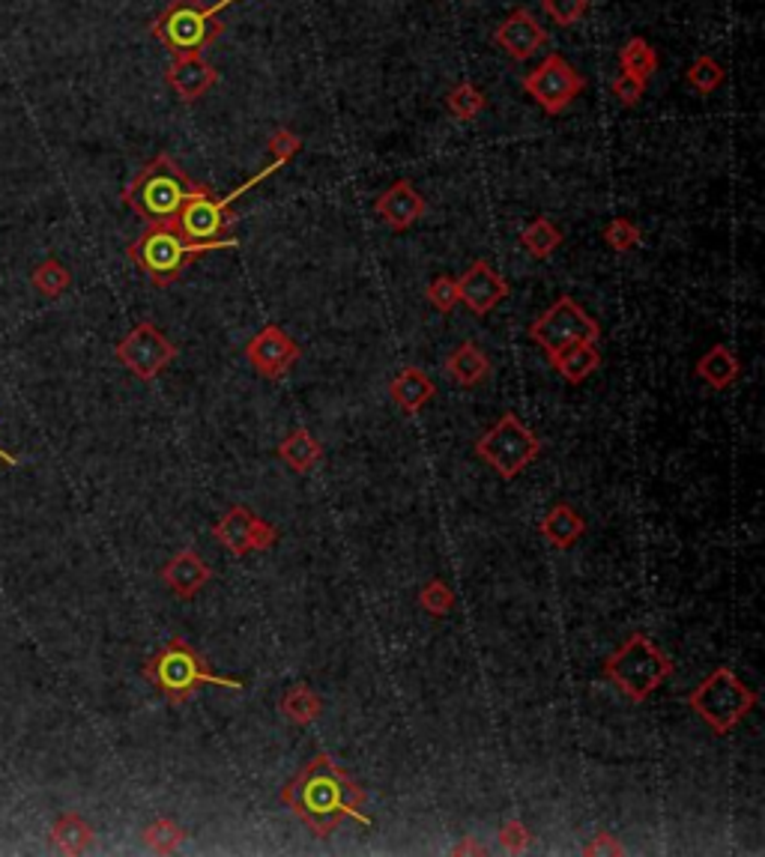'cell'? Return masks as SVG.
<instances>
[{"label":"cell","instance_id":"obj_1","mask_svg":"<svg viewBox=\"0 0 765 857\" xmlns=\"http://www.w3.org/2000/svg\"><path fill=\"white\" fill-rule=\"evenodd\" d=\"M281 804L320 840L332 834L341 822L374 828V819L365 812L368 792L326 754L312 756L302 764L300 774L281 788Z\"/></svg>","mask_w":765,"mask_h":857},{"label":"cell","instance_id":"obj_2","mask_svg":"<svg viewBox=\"0 0 765 857\" xmlns=\"http://www.w3.org/2000/svg\"><path fill=\"white\" fill-rule=\"evenodd\" d=\"M207 188L209 186H204V183H195L168 152H159L129 183V188L123 192V204L138 219L156 224V221L174 219L192 197L207 192Z\"/></svg>","mask_w":765,"mask_h":857},{"label":"cell","instance_id":"obj_3","mask_svg":"<svg viewBox=\"0 0 765 857\" xmlns=\"http://www.w3.org/2000/svg\"><path fill=\"white\" fill-rule=\"evenodd\" d=\"M236 240H216V243H192L183 233L177 231L174 221H156L147 224V231L141 233L135 243L129 245V260L156 284V287H168L174 284L186 267L201 255L209 252H221V248H236Z\"/></svg>","mask_w":765,"mask_h":857},{"label":"cell","instance_id":"obj_4","mask_svg":"<svg viewBox=\"0 0 765 857\" xmlns=\"http://www.w3.org/2000/svg\"><path fill=\"white\" fill-rule=\"evenodd\" d=\"M144 675L159 687V694L171 706H183L201 684H216L224 690H243L245 687L243 678H231V675L209 670L207 661L183 637H174L168 646L156 651L144 666Z\"/></svg>","mask_w":765,"mask_h":857},{"label":"cell","instance_id":"obj_5","mask_svg":"<svg viewBox=\"0 0 765 857\" xmlns=\"http://www.w3.org/2000/svg\"><path fill=\"white\" fill-rule=\"evenodd\" d=\"M676 670L667 651L646 634H631L604 661V678L614 684L628 702H646Z\"/></svg>","mask_w":765,"mask_h":857},{"label":"cell","instance_id":"obj_6","mask_svg":"<svg viewBox=\"0 0 765 857\" xmlns=\"http://www.w3.org/2000/svg\"><path fill=\"white\" fill-rule=\"evenodd\" d=\"M233 3L236 0H219L209 7L204 0H168V7L150 24V34L171 51V58L174 54H204L224 34V24H221L219 15Z\"/></svg>","mask_w":765,"mask_h":857},{"label":"cell","instance_id":"obj_7","mask_svg":"<svg viewBox=\"0 0 765 857\" xmlns=\"http://www.w3.org/2000/svg\"><path fill=\"white\" fill-rule=\"evenodd\" d=\"M760 702L754 687L748 684L730 670V666H718L712 670L696 684L694 694L688 696V706L694 708L696 718L706 723L708 730L715 735H727L739 723H742Z\"/></svg>","mask_w":765,"mask_h":857},{"label":"cell","instance_id":"obj_8","mask_svg":"<svg viewBox=\"0 0 765 857\" xmlns=\"http://www.w3.org/2000/svg\"><path fill=\"white\" fill-rule=\"evenodd\" d=\"M281 168H284V162L272 159L260 174H255L252 180H245L243 186H236L231 195L224 197L212 195V188L201 192V195L192 197L186 207L180 209L174 219H171L174 221V228L183 233L186 240H192V243H216V240H228V228H231L233 221L231 216L233 200H240L245 192H252V188L260 186L264 180L279 174Z\"/></svg>","mask_w":765,"mask_h":857},{"label":"cell","instance_id":"obj_9","mask_svg":"<svg viewBox=\"0 0 765 857\" xmlns=\"http://www.w3.org/2000/svg\"><path fill=\"white\" fill-rule=\"evenodd\" d=\"M473 449L487 466H494L499 476L511 481L538 457L542 440L514 413H506L494 428L478 437Z\"/></svg>","mask_w":765,"mask_h":857},{"label":"cell","instance_id":"obj_10","mask_svg":"<svg viewBox=\"0 0 765 857\" xmlns=\"http://www.w3.org/2000/svg\"><path fill=\"white\" fill-rule=\"evenodd\" d=\"M530 338L550 356V353L569 347V344H578V341L598 344L602 326H598V320H592L574 296H559L545 314L535 317L533 326H530Z\"/></svg>","mask_w":765,"mask_h":857},{"label":"cell","instance_id":"obj_11","mask_svg":"<svg viewBox=\"0 0 765 857\" xmlns=\"http://www.w3.org/2000/svg\"><path fill=\"white\" fill-rule=\"evenodd\" d=\"M523 90L526 96H533L545 114L557 117L586 90V78L562 54L550 51L533 72H526Z\"/></svg>","mask_w":765,"mask_h":857},{"label":"cell","instance_id":"obj_12","mask_svg":"<svg viewBox=\"0 0 765 857\" xmlns=\"http://www.w3.org/2000/svg\"><path fill=\"white\" fill-rule=\"evenodd\" d=\"M117 359L141 380H156L177 359V344L168 341L159 326L144 320L117 344Z\"/></svg>","mask_w":765,"mask_h":857},{"label":"cell","instance_id":"obj_13","mask_svg":"<svg viewBox=\"0 0 765 857\" xmlns=\"http://www.w3.org/2000/svg\"><path fill=\"white\" fill-rule=\"evenodd\" d=\"M212 538L233 556H248L269 550L279 541V529L269 521H260L245 505H231L212 526Z\"/></svg>","mask_w":765,"mask_h":857},{"label":"cell","instance_id":"obj_14","mask_svg":"<svg viewBox=\"0 0 765 857\" xmlns=\"http://www.w3.org/2000/svg\"><path fill=\"white\" fill-rule=\"evenodd\" d=\"M243 353L248 365L272 382L284 380L293 371V365L300 362V344L276 323H267L257 335L248 338Z\"/></svg>","mask_w":765,"mask_h":857},{"label":"cell","instance_id":"obj_15","mask_svg":"<svg viewBox=\"0 0 765 857\" xmlns=\"http://www.w3.org/2000/svg\"><path fill=\"white\" fill-rule=\"evenodd\" d=\"M494 46L502 48L511 60H530L538 54V48L547 46V30L526 7H518L497 24Z\"/></svg>","mask_w":765,"mask_h":857},{"label":"cell","instance_id":"obj_16","mask_svg":"<svg viewBox=\"0 0 765 857\" xmlns=\"http://www.w3.org/2000/svg\"><path fill=\"white\" fill-rule=\"evenodd\" d=\"M509 281L502 279L499 272H494V267L487 260L470 264V269L458 279V296L476 317H485V314L494 311L499 302L509 299Z\"/></svg>","mask_w":765,"mask_h":857},{"label":"cell","instance_id":"obj_17","mask_svg":"<svg viewBox=\"0 0 765 857\" xmlns=\"http://www.w3.org/2000/svg\"><path fill=\"white\" fill-rule=\"evenodd\" d=\"M165 82L180 96V102L192 105L219 84V70L204 54H174L165 70Z\"/></svg>","mask_w":765,"mask_h":857},{"label":"cell","instance_id":"obj_18","mask_svg":"<svg viewBox=\"0 0 765 857\" xmlns=\"http://www.w3.org/2000/svg\"><path fill=\"white\" fill-rule=\"evenodd\" d=\"M425 209H428L425 197L418 195L410 180H398L374 200V212L398 233L410 231L425 216Z\"/></svg>","mask_w":765,"mask_h":857},{"label":"cell","instance_id":"obj_19","mask_svg":"<svg viewBox=\"0 0 765 857\" xmlns=\"http://www.w3.org/2000/svg\"><path fill=\"white\" fill-rule=\"evenodd\" d=\"M209 579H212V571H209L204 559L197 556L195 550H180L162 568V583L174 591L177 598H183V601L195 598Z\"/></svg>","mask_w":765,"mask_h":857},{"label":"cell","instance_id":"obj_20","mask_svg":"<svg viewBox=\"0 0 765 857\" xmlns=\"http://www.w3.org/2000/svg\"><path fill=\"white\" fill-rule=\"evenodd\" d=\"M389 394H392L394 406L406 413V416H416L425 406L437 397V385L430 380L428 374L422 368H404L392 382H389Z\"/></svg>","mask_w":765,"mask_h":857},{"label":"cell","instance_id":"obj_21","mask_svg":"<svg viewBox=\"0 0 765 857\" xmlns=\"http://www.w3.org/2000/svg\"><path fill=\"white\" fill-rule=\"evenodd\" d=\"M550 365H554V371H557L562 380L578 385V382H583L590 374L602 368V353H598V344L578 341V344H569V347L550 353Z\"/></svg>","mask_w":765,"mask_h":857},{"label":"cell","instance_id":"obj_22","mask_svg":"<svg viewBox=\"0 0 765 857\" xmlns=\"http://www.w3.org/2000/svg\"><path fill=\"white\" fill-rule=\"evenodd\" d=\"M490 371H494V365L487 359V353L478 347V344H473V341H464V344L446 359V374H449L461 389H476V385L487 382Z\"/></svg>","mask_w":765,"mask_h":857},{"label":"cell","instance_id":"obj_23","mask_svg":"<svg viewBox=\"0 0 765 857\" xmlns=\"http://www.w3.org/2000/svg\"><path fill=\"white\" fill-rule=\"evenodd\" d=\"M542 535H545V541H550L559 550H569L586 535V521L571 509L569 502H557L542 521Z\"/></svg>","mask_w":765,"mask_h":857},{"label":"cell","instance_id":"obj_24","mask_svg":"<svg viewBox=\"0 0 765 857\" xmlns=\"http://www.w3.org/2000/svg\"><path fill=\"white\" fill-rule=\"evenodd\" d=\"M279 457L293 473H312L314 466L324 461V445L314 440L312 430H293L279 445Z\"/></svg>","mask_w":765,"mask_h":857},{"label":"cell","instance_id":"obj_25","mask_svg":"<svg viewBox=\"0 0 765 857\" xmlns=\"http://www.w3.org/2000/svg\"><path fill=\"white\" fill-rule=\"evenodd\" d=\"M281 718L296 723V726H308L314 720L324 714V699L317 690H312L308 684H293L290 690H284V696L279 699Z\"/></svg>","mask_w":765,"mask_h":857},{"label":"cell","instance_id":"obj_26","mask_svg":"<svg viewBox=\"0 0 765 857\" xmlns=\"http://www.w3.org/2000/svg\"><path fill=\"white\" fill-rule=\"evenodd\" d=\"M696 374H700L712 389H730L732 382L739 380L742 365H739V359H736V353H732L730 347L715 344L703 359L696 362Z\"/></svg>","mask_w":765,"mask_h":857},{"label":"cell","instance_id":"obj_27","mask_svg":"<svg viewBox=\"0 0 765 857\" xmlns=\"http://www.w3.org/2000/svg\"><path fill=\"white\" fill-rule=\"evenodd\" d=\"M619 66L628 75H634L640 82L649 84V78L658 72V51L643 39V36H631L622 51H619Z\"/></svg>","mask_w":765,"mask_h":857},{"label":"cell","instance_id":"obj_28","mask_svg":"<svg viewBox=\"0 0 765 857\" xmlns=\"http://www.w3.org/2000/svg\"><path fill=\"white\" fill-rule=\"evenodd\" d=\"M521 243L530 255L538 257V260H547V257L557 252L559 245L566 243V236H562V231H559L554 221L545 219V216H538V219H533L526 228H523Z\"/></svg>","mask_w":765,"mask_h":857},{"label":"cell","instance_id":"obj_29","mask_svg":"<svg viewBox=\"0 0 765 857\" xmlns=\"http://www.w3.org/2000/svg\"><path fill=\"white\" fill-rule=\"evenodd\" d=\"M90 843H94V828L84 822L82 816H75V812L60 816L58 824H54V846L63 855H82L90 848Z\"/></svg>","mask_w":765,"mask_h":857},{"label":"cell","instance_id":"obj_30","mask_svg":"<svg viewBox=\"0 0 765 857\" xmlns=\"http://www.w3.org/2000/svg\"><path fill=\"white\" fill-rule=\"evenodd\" d=\"M446 108H449V111H452L458 120L470 123V120H476V117L485 111L487 99H485V94L478 90L476 84L461 82L458 87H452V90L446 94Z\"/></svg>","mask_w":765,"mask_h":857},{"label":"cell","instance_id":"obj_31","mask_svg":"<svg viewBox=\"0 0 765 857\" xmlns=\"http://www.w3.org/2000/svg\"><path fill=\"white\" fill-rule=\"evenodd\" d=\"M724 78H727V70H724L712 54H700V58L688 66V72H684V82L703 96L715 94L720 84H724Z\"/></svg>","mask_w":765,"mask_h":857},{"label":"cell","instance_id":"obj_32","mask_svg":"<svg viewBox=\"0 0 765 857\" xmlns=\"http://www.w3.org/2000/svg\"><path fill=\"white\" fill-rule=\"evenodd\" d=\"M186 831L174 822V819H156V822L144 831V843L156 852V855H174L177 848L186 843Z\"/></svg>","mask_w":765,"mask_h":857},{"label":"cell","instance_id":"obj_33","mask_svg":"<svg viewBox=\"0 0 765 857\" xmlns=\"http://www.w3.org/2000/svg\"><path fill=\"white\" fill-rule=\"evenodd\" d=\"M31 281H34V287L39 290L42 296L54 299V296H60V293H66V290H70L72 276H70V269L63 267V264H58V260H42V264L34 269Z\"/></svg>","mask_w":765,"mask_h":857},{"label":"cell","instance_id":"obj_34","mask_svg":"<svg viewBox=\"0 0 765 857\" xmlns=\"http://www.w3.org/2000/svg\"><path fill=\"white\" fill-rule=\"evenodd\" d=\"M640 240H643V233H640L638 224L631 219H622V216L607 221V228H604V243L610 245L616 255H626L631 248H638Z\"/></svg>","mask_w":765,"mask_h":857},{"label":"cell","instance_id":"obj_35","mask_svg":"<svg viewBox=\"0 0 765 857\" xmlns=\"http://www.w3.org/2000/svg\"><path fill=\"white\" fill-rule=\"evenodd\" d=\"M418 607L428 615H446L452 613L454 607V591L442 583V579H430L418 591Z\"/></svg>","mask_w":765,"mask_h":857},{"label":"cell","instance_id":"obj_36","mask_svg":"<svg viewBox=\"0 0 765 857\" xmlns=\"http://www.w3.org/2000/svg\"><path fill=\"white\" fill-rule=\"evenodd\" d=\"M542 10L559 27H571L590 12V0H542Z\"/></svg>","mask_w":765,"mask_h":857},{"label":"cell","instance_id":"obj_37","mask_svg":"<svg viewBox=\"0 0 765 857\" xmlns=\"http://www.w3.org/2000/svg\"><path fill=\"white\" fill-rule=\"evenodd\" d=\"M425 299H428L440 314L454 311V305L461 302V296H458V279L437 276V279L428 284V290H425Z\"/></svg>","mask_w":765,"mask_h":857},{"label":"cell","instance_id":"obj_38","mask_svg":"<svg viewBox=\"0 0 765 857\" xmlns=\"http://www.w3.org/2000/svg\"><path fill=\"white\" fill-rule=\"evenodd\" d=\"M610 94H614V99L619 105L634 108V105H640V99L646 96V82H640V78L628 75V72H619L614 82H610Z\"/></svg>","mask_w":765,"mask_h":857},{"label":"cell","instance_id":"obj_39","mask_svg":"<svg viewBox=\"0 0 765 857\" xmlns=\"http://www.w3.org/2000/svg\"><path fill=\"white\" fill-rule=\"evenodd\" d=\"M533 843V831L521 822V819H511L499 828V846L506 848L509 855H521Z\"/></svg>","mask_w":765,"mask_h":857},{"label":"cell","instance_id":"obj_40","mask_svg":"<svg viewBox=\"0 0 765 857\" xmlns=\"http://www.w3.org/2000/svg\"><path fill=\"white\" fill-rule=\"evenodd\" d=\"M269 152H272V159H279V162L288 164L296 152L302 150V138L296 135V132H290V128H276L272 135H269L267 140Z\"/></svg>","mask_w":765,"mask_h":857},{"label":"cell","instance_id":"obj_41","mask_svg":"<svg viewBox=\"0 0 765 857\" xmlns=\"http://www.w3.org/2000/svg\"><path fill=\"white\" fill-rule=\"evenodd\" d=\"M583 855L586 857H622L626 855V846H622V843H619V840H616L614 834H610V831H598V834L592 836L590 843H586V846H583Z\"/></svg>","mask_w":765,"mask_h":857},{"label":"cell","instance_id":"obj_42","mask_svg":"<svg viewBox=\"0 0 765 857\" xmlns=\"http://www.w3.org/2000/svg\"><path fill=\"white\" fill-rule=\"evenodd\" d=\"M454 855H487V848L482 843H473V840H464L461 846H454Z\"/></svg>","mask_w":765,"mask_h":857},{"label":"cell","instance_id":"obj_43","mask_svg":"<svg viewBox=\"0 0 765 857\" xmlns=\"http://www.w3.org/2000/svg\"><path fill=\"white\" fill-rule=\"evenodd\" d=\"M0 461H3V464H12V466H15V457H12V454L3 452V449H0Z\"/></svg>","mask_w":765,"mask_h":857}]
</instances>
